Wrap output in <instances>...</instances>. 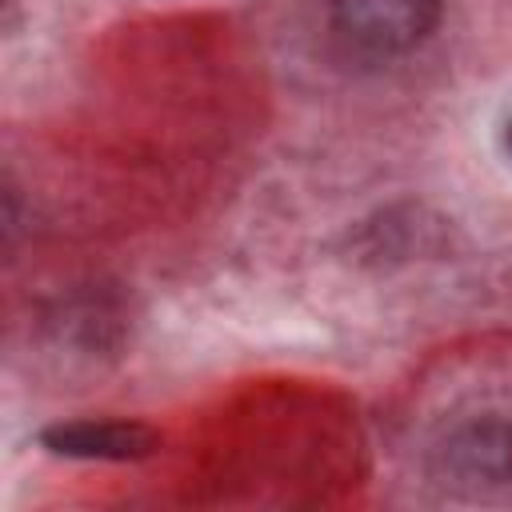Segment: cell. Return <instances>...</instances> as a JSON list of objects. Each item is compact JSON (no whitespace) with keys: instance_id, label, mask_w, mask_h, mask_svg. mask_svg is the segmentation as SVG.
<instances>
[{"instance_id":"1","label":"cell","mask_w":512,"mask_h":512,"mask_svg":"<svg viewBox=\"0 0 512 512\" xmlns=\"http://www.w3.org/2000/svg\"><path fill=\"white\" fill-rule=\"evenodd\" d=\"M440 0H332V28L364 56H404L432 36Z\"/></svg>"},{"instance_id":"2","label":"cell","mask_w":512,"mask_h":512,"mask_svg":"<svg viewBox=\"0 0 512 512\" xmlns=\"http://www.w3.org/2000/svg\"><path fill=\"white\" fill-rule=\"evenodd\" d=\"M440 472L464 488H500L512 480V424L484 416L460 424L440 444Z\"/></svg>"},{"instance_id":"3","label":"cell","mask_w":512,"mask_h":512,"mask_svg":"<svg viewBox=\"0 0 512 512\" xmlns=\"http://www.w3.org/2000/svg\"><path fill=\"white\" fill-rule=\"evenodd\" d=\"M40 440L60 456H80V460H136V456L156 452V432L144 424H124V420L56 424Z\"/></svg>"},{"instance_id":"4","label":"cell","mask_w":512,"mask_h":512,"mask_svg":"<svg viewBox=\"0 0 512 512\" xmlns=\"http://www.w3.org/2000/svg\"><path fill=\"white\" fill-rule=\"evenodd\" d=\"M504 144H508V152H512V124H508V132H504Z\"/></svg>"}]
</instances>
